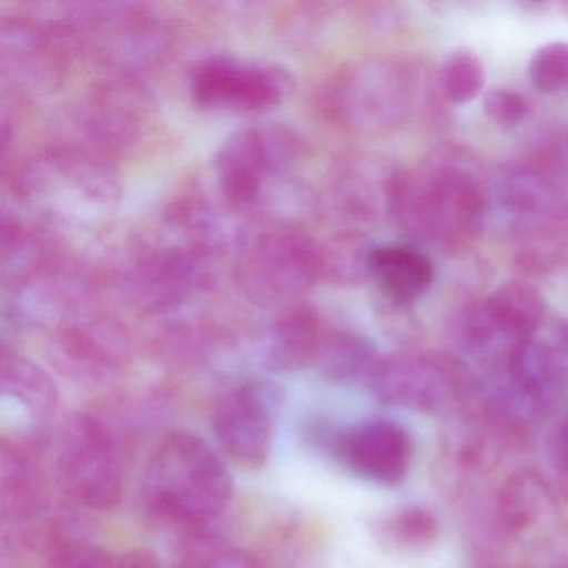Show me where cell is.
<instances>
[{
	"mask_svg": "<svg viewBox=\"0 0 568 568\" xmlns=\"http://www.w3.org/2000/svg\"><path fill=\"white\" fill-rule=\"evenodd\" d=\"M568 245L558 232L541 229L521 242L517 262L528 272L554 271L567 255Z\"/></svg>",
	"mask_w": 568,
	"mask_h": 568,
	"instance_id": "cell-21",
	"label": "cell"
},
{
	"mask_svg": "<svg viewBox=\"0 0 568 568\" xmlns=\"http://www.w3.org/2000/svg\"><path fill=\"white\" fill-rule=\"evenodd\" d=\"M437 520L434 515L418 507L405 508L388 521V531L392 537L407 547L430 544L437 537Z\"/></svg>",
	"mask_w": 568,
	"mask_h": 568,
	"instance_id": "cell-22",
	"label": "cell"
},
{
	"mask_svg": "<svg viewBox=\"0 0 568 568\" xmlns=\"http://www.w3.org/2000/svg\"><path fill=\"white\" fill-rule=\"evenodd\" d=\"M508 385L501 407L518 414L547 415L568 387V321L545 322L518 342L507 362Z\"/></svg>",
	"mask_w": 568,
	"mask_h": 568,
	"instance_id": "cell-4",
	"label": "cell"
},
{
	"mask_svg": "<svg viewBox=\"0 0 568 568\" xmlns=\"http://www.w3.org/2000/svg\"><path fill=\"white\" fill-rule=\"evenodd\" d=\"M277 392L261 382H247L217 402L212 427L225 454L247 468L268 460L277 422Z\"/></svg>",
	"mask_w": 568,
	"mask_h": 568,
	"instance_id": "cell-7",
	"label": "cell"
},
{
	"mask_svg": "<svg viewBox=\"0 0 568 568\" xmlns=\"http://www.w3.org/2000/svg\"><path fill=\"white\" fill-rule=\"evenodd\" d=\"M142 491L145 505L159 520L197 537L207 535L209 527L227 510L234 481L204 438L174 432L149 458Z\"/></svg>",
	"mask_w": 568,
	"mask_h": 568,
	"instance_id": "cell-2",
	"label": "cell"
},
{
	"mask_svg": "<svg viewBox=\"0 0 568 568\" xmlns=\"http://www.w3.org/2000/svg\"><path fill=\"white\" fill-rule=\"evenodd\" d=\"M44 568H118V560L94 545L69 541L49 555Z\"/></svg>",
	"mask_w": 568,
	"mask_h": 568,
	"instance_id": "cell-23",
	"label": "cell"
},
{
	"mask_svg": "<svg viewBox=\"0 0 568 568\" xmlns=\"http://www.w3.org/2000/svg\"><path fill=\"white\" fill-rule=\"evenodd\" d=\"M321 367L332 381H351L367 375L374 364V347L357 335L342 334L331 338L318 352Z\"/></svg>",
	"mask_w": 568,
	"mask_h": 568,
	"instance_id": "cell-17",
	"label": "cell"
},
{
	"mask_svg": "<svg viewBox=\"0 0 568 568\" xmlns=\"http://www.w3.org/2000/svg\"><path fill=\"white\" fill-rule=\"evenodd\" d=\"M367 384L382 404L427 414L447 410L460 395V377L454 367L417 354L378 358L368 368Z\"/></svg>",
	"mask_w": 568,
	"mask_h": 568,
	"instance_id": "cell-6",
	"label": "cell"
},
{
	"mask_svg": "<svg viewBox=\"0 0 568 568\" xmlns=\"http://www.w3.org/2000/svg\"><path fill=\"white\" fill-rule=\"evenodd\" d=\"M342 464L372 484L395 487L407 478L414 440L402 425L385 418L361 422L335 444Z\"/></svg>",
	"mask_w": 568,
	"mask_h": 568,
	"instance_id": "cell-8",
	"label": "cell"
},
{
	"mask_svg": "<svg viewBox=\"0 0 568 568\" xmlns=\"http://www.w3.org/2000/svg\"><path fill=\"white\" fill-rule=\"evenodd\" d=\"M504 202L511 214L541 225L561 221L568 212L565 192L538 171L514 172L505 182Z\"/></svg>",
	"mask_w": 568,
	"mask_h": 568,
	"instance_id": "cell-11",
	"label": "cell"
},
{
	"mask_svg": "<svg viewBox=\"0 0 568 568\" xmlns=\"http://www.w3.org/2000/svg\"><path fill=\"white\" fill-rule=\"evenodd\" d=\"M2 514L6 518L19 520L38 508L42 500L41 475L32 458L18 445L2 448Z\"/></svg>",
	"mask_w": 568,
	"mask_h": 568,
	"instance_id": "cell-15",
	"label": "cell"
},
{
	"mask_svg": "<svg viewBox=\"0 0 568 568\" xmlns=\"http://www.w3.org/2000/svg\"><path fill=\"white\" fill-rule=\"evenodd\" d=\"M488 118L501 128H514L524 121L528 112V104L518 92L511 89H491L484 101Z\"/></svg>",
	"mask_w": 568,
	"mask_h": 568,
	"instance_id": "cell-24",
	"label": "cell"
},
{
	"mask_svg": "<svg viewBox=\"0 0 568 568\" xmlns=\"http://www.w3.org/2000/svg\"><path fill=\"white\" fill-rule=\"evenodd\" d=\"M547 487L534 474L511 477L498 495V515L508 534L527 530L550 505Z\"/></svg>",
	"mask_w": 568,
	"mask_h": 568,
	"instance_id": "cell-16",
	"label": "cell"
},
{
	"mask_svg": "<svg viewBox=\"0 0 568 568\" xmlns=\"http://www.w3.org/2000/svg\"><path fill=\"white\" fill-rule=\"evenodd\" d=\"M485 84V69L474 52H452L442 65L440 85L445 98L454 104H467L480 94Z\"/></svg>",
	"mask_w": 568,
	"mask_h": 568,
	"instance_id": "cell-18",
	"label": "cell"
},
{
	"mask_svg": "<svg viewBox=\"0 0 568 568\" xmlns=\"http://www.w3.org/2000/svg\"><path fill=\"white\" fill-rule=\"evenodd\" d=\"M487 304L495 318L518 341L547 322V302L541 292L527 282H505L487 298Z\"/></svg>",
	"mask_w": 568,
	"mask_h": 568,
	"instance_id": "cell-14",
	"label": "cell"
},
{
	"mask_svg": "<svg viewBox=\"0 0 568 568\" xmlns=\"http://www.w3.org/2000/svg\"><path fill=\"white\" fill-rule=\"evenodd\" d=\"M548 448L558 474L564 475L568 480V415L555 425L548 440Z\"/></svg>",
	"mask_w": 568,
	"mask_h": 568,
	"instance_id": "cell-25",
	"label": "cell"
},
{
	"mask_svg": "<svg viewBox=\"0 0 568 568\" xmlns=\"http://www.w3.org/2000/svg\"><path fill=\"white\" fill-rule=\"evenodd\" d=\"M4 398L18 405L28 420L42 424L58 410L59 390L52 378L24 358H6L2 368Z\"/></svg>",
	"mask_w": 568,
	"mask_h": 568,
	"instance_id": "cell-12",
	"label": "cell"
},
{
	"mask_svg": "<svg viewBox=\"0 0 568 568\" xmlns=\"http://www.w3.org/2000/svg\"><path fill=\"white\" fill-rule=\"evenodd\" d=\"M455 338L462 351L471 357L485 362L501 358L505 367L515 345L520 342L495 318L487 301L477 302L462 312L455 327Z\"/></svg>",
	"mask_w": 568,
	"mask_h": 568,
	"instance_id": "cell-13",
	"label": "cell"
},
{
	"mask_svg": "<svg viewBox=\"0 0 568 568\" xmlns=\"http://www.w3.org/2000/svg\"><path fill=\"white\" fill-rule=\"evenodd\" d=\"M118 568H161V565L149 551L135 550L119 558Z\"/></svg>",
	"mask_w": 568,
	"mask_h": 568,
	"instance_id": "cell-26",
	"label": "cell"
},
{
	"mask_svg": "<svg viewBox=\"0 0 568 568\" xmlns=\"http://www.w3.org/2000/svg\"><path fill=\"white\" fill-rule=\"evenodd\" d=\"M412 102L410 75L395 62H365L345 72L334 88L335 114L357 131H394L407 121Z\"/></svg>",
	"mask_w": 568,
	"mask_h": 568,
	"instance_id": "cell-5",
	"label": "cell"
},
{
	"mask_svg": "<svg viewBox=\"0 0 568 568\" xmlns=\"http://www.w3.org/2000/svg\"><path fill=\"white\" fill-rule=\"evenodd\" d=\"M58 480L62 490L94 510H111L124 491V467L118 438L105 422L78 414L59 442Z\"/></svg>",
	"mask_w": 568,
	"mask_h": 568,
	"instance_id": "cell-3",
	"label": "cell"
},
{
	"mask_svg": "<svg viewBox=\"0 0 568 568\" xmlns=\"http://www.w3.org/2000/svg\"><path fill=\"white\" fill-rule=\"evenodd\" d=\"M528 78L541 92L568 89V42H548L531 55Z\"/></svg>",
	"mask_w": 568,
	"mask_h": 568,
	"instance_id": "cell-20",
	"label": "cell"
},
{
	"mask_svg": "<svg viewBox=\"0 0 568 568\" xmlns=\"http://www.w3.org/2000/svg\"><path fill=\"white\" fill-rule=\"evenodd\" d=\"M192 94L202 108L257 111L277 102L281 82L265 69L221 59L195 69Z\"/></svg>",
	"mask_w": 568,
	"mask_h": 568,
	"instance_id": "cell-9",
	"label": "cell"
},
{
	"mask_svg": "<svg viewBox=\"0 0 568 568\" xmlns=\"http://www.w3.org/2000/svg\"><path fill=\"white\" fill-rule=\"evenodd\" d=\"M488 195L481 172L464 152L447 149L418 171L398 172L390 214L402 229L430 241L460 244L484 227Z\"/></svg>",
	"mask_w": 568,
	"mask_h": 568,
	"instance_id": "cell-1",
	"label": "cell"
},
{
	"mask_svg": "<svg viewBox=\"0 0 568 568\" xmlns=\"http://www.w3.org/2000/svg\"><path fill=\"white\" fill-rule=\"evenodd\" d=\"M371 278H374L388 302L408 305L427 294L434 284V264L427 255L414 247H375L371 261Z\"/></svg>",
	"mask_w": 568,
	"mask_h": 568,
	"instance_id": "cell-10",
	"label": "cell"
},
{
	"mask_svg": "<svg viewBox=\"0 0 568 568\" xmlns=\"http://www.w3.org/2000/svg\"><path fill=\"white\" fill-rule=\"evenodd\" d=\"M179 568H261L252 555L197 535L182 554Z\"/></svg>",
	"mask_w": 568,
	"mask_h": 568,
	"instance_id": "cell-19",
	"label": "cell"
},
{
	"mask_svg": "<svg viewBox=\"0 0 568 568\" xmlns=\"http://www.w3.org/2000/svg\"><path fill=\"white\" fill-rule=\"evenodd\" d=\"M561 12H564L565 19L568 21V2H564V4H561Z\"/></svg>",
	"mask_w": 568,
	"mask_h": 568,
	"instance_id": "cell-27",
	"label": "cell"
}]
</instances>
